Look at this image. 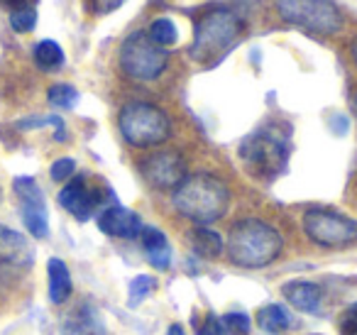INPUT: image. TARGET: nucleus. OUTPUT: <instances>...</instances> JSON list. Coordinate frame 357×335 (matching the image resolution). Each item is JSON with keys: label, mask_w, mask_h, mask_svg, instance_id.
I'll list each match as a JSON object with an SVG mask.
<instances>
[{"label": "nucleus", "mask_w": 357, "mask_h": 335, "mask_svg": "<svg viewBox=\"0 0 357 335\" xmlns=\"http://www.w3.org/2000/svg\"><path fill=\"white\" fill-rule=\"evenodd\" d=\"M277 10L287 22L316 35H335L342 25L333 0H277Z\"/></svg>", "instance_id": "7"}, {"label": "nucleus", "mask_w": 357, "mask_h": 335, "mask_svg": "<svg viewBox=\"0 0 357 335\" xmlns=\"http://www.w3.org/2000/svg\"><path fill=\"white\" fill-rule=\"evenodd\" d=\"M147 35L152 37L154 45L164 47V50L176 45V40H178L176 25H174V20H169V17H157V20L152 22V27L147 30Z\"/></svg>", "instance_id": "20"}, {"label": "nucleus", "mask_w": 357, "mask_h": 335, "mask_svg": "<svg viewBox=\"0 0 357 335\" xmlns=\"http://www.w3.org/2000/svg\"><path fill=\"white\" fill-rule=\"evenodd\" d=\"M172 201L174 208L184 218L199 223V225H208L228 213L230 193L220 179L211 177V174H194L174 188Z\"/></svg>", "instance_id": "1"}, {"label": "nucleus", "mask_w": 357, "mask_h": 335, "mask_svg": "<svg viewBox=\"0 0 357 335\" xmlns=\"http://www.w3.org/2000/svg\"><path fill=\"white\" fill-rule=\"evenodd\" d=\"M154 289H157L154 276H147V274L135 276V279L130 281V306H139Z\"/></svg>", "instance_id": "22"}, {"label": "nucleus", "mask_w": 357, "mask_h": 335, "mask_svg": "<svg viewBox=\"0 0 357 335\" xmlns=\"http://www.w3.org/2000/svg\"><path fill=\"white\" fill-rule=\"evenodd\" d=\"M243 35V20L233 10L225 8H211L196 22L194 42H191V57L204 66H215Z\"/></svg>", "instance_id": "3"}, {"label": "nucleus", "mask_w": 357, "mask_h": 335, "mask_svg": "<svg viewBox=\"0 0 357 335\" xmlns=\"http://www.w3.org/2000/svg\"><path fill=\"white\" fill-rule=\"evenodd\" d=\"M3 6H8L10 10H20V8H35L37 0H0Z\"/></svg>", "instance_id": "30"}, {"label": "nucleus", "mask_w": 357, "mask_h": 335, "mask_svg": "<svg viewBox=\"0 0 357 335\" xmlns=\"http://www.w3.org/2000/svg\"><path fill=\"white\" fill-rule=\"evenodd\" d=\"M257 325L264 333H284L294 328V318L282 304H269L257 311Z\"/></svg>", "instance_id": "17"}, {"label": "nucleus", "mask_w": 357, "mask_h": 335, "mask_svg": "<svg viewBox=\"0 0 357 335\" xmlns=\"http://www.w3.org/2000/svg\"><path fill=\"white\" fill-rule=\"evenodd\" d=\"M35 64L42 71H56L64 66V52L54 40H42L35 47Z\"/></svg>", "instance_id": "19"}, {"label": "nucleus", "mask_w": 357, "mask_h": 335, "mask_svg": "<svg viewBox=\"0 0 357 335\" xmlns=\"http://www.w3.org/2000/svg\"><path fill=\"white\" fill-rule=\"evenodd\" d=\"M191 247H194L196 255L204 257V260H215V257L223 252V240H220L218 232L201 225L191 232Z\"/></svg>", "instance_id": "18"}, {"label": "nucleus", "mask_w": 357, "mask_h": 335, "mask_svg": "<svg viewBox=\"0 0 357 335\" xmlns=\"http://www.w3.org/2000/svg\"><path fill=\"white\" fill-rule=\"evenodd\" d=\"M125 0H91V8H93L96 15H108V13L118 10Z\"/></svg>", "instance_id": "29"}, {"label": "nucleus", "mask_w": 357, "mask_h": 335, "mask_svg": "<svg viewBox=\"0 0 357 335\" xmlns=\"http://www.w3.org/2000/svg\"><path fill=\"white\" fill-rule=\"evenodd\" d=\"M167 335H186V330H184V325H178V323H174V325H169Z\"/></svg>", "instance_id": "31"}, {"label": "nucleus", "mask_w": 357, "mask_h": 335, "mask_svg": "<svg viewBox=\"0 0 357 335\" xmlns=\"http://www.w3.org/2000/svg\"><path fill=\"white\" fill-rule=\"evenodd\" d=\"M118 125L123 137L132 147H152V144L164 142L169 137V133H172L169 115L162 108H157V105L142 103V100L125 105L120 110Z\"/></svg>", "instance_id": "5"}, {"label": "nucleus", "mask_w": 357, "mask_h": 335, "mask_svg": "<svg viewBox=\"0 0 357 335\" xmlns=\"http://www.w3.org/2000/svg\"><path fill=\"white\" fill-rule=\"evenodd\" d=\"M74 172H76V162H74V159H69V157L56 159V162L52 164V169H50V174H52V179H54V181H66V179L74 177Z\"/></svg>", "instance_id": "26"}, {"label": "nucleus", "mask_w": 357, "mask_h": 335, "mask_svg": "<svg viewBox=\"0 0 357 335\" xmlns=\"http://www.w3.org/2000/svg\"><path fill=\"white\" fill-rule=\"evenodd\" d=\"M337 328H340V335H357V304H352L350 308L342 313Z\"/></svg>", "instance_id": "27"}, {"label": "nucleus", "mask_w": 357, "mask_h": 335, "mask_svg": "<svg viewBox=\"0 0 357 335\" xmlns=\"http://www.w3.org/2000/svg\"><path fill=\"white\" fill-rule=\"evenodd\" d=\"M199 335H230V333L218 315H206L204 325L199 328Z\"/></svg>", "instance_id": "28"}, {"label": "nucleus", "mask_w": 357, "mask_h": 335, "mask_svg": "<svg viewBox=\"0 0 357 335\" xmlns=\"http://www.w3.org/2000/svg\"><path fill=\"white\" fill-rule=\"evenodd\" d=\"M282 296L301 313H316L321 308V286L311 284V281H287L282 286Z\"/></svg>", "instance_id": "14"}, {"label": "nucleus", "mask_w": 357, "mask_h": 335, "mask_svg": "<svg viewBox=\"0 0 357 335\" xmlns=\"http://www.w3.org/2000/svg\"><path fill=\"white\" fill-rule=\"evenodd\" d=\"M37 25V8H20L10 13V27L15 32H32Z\"/></svg>", "instance_id": "24"}, {"label": "nucleus", "mask_w": 357, "mask_h": 335, "mask_svg": "<svg viewBox=\"0 0 357 335\" xmlns=\"http://www.w3.org/2000/svg\"><path fill=\"white\" fill-rule=\"evenodd\" d=\"M0 262L15 267H30L35 262V247L22 232L0 225Z\"/></svg>", "instance_id": "13"}, {"label": "nucleus", "mask_w": 357, "mask_h": 335, "mask_svg": "<svg viewBox=\"0 0 357 335\" xmlns=\"http://www.w3.org/2000/svg\"><path fill=\"white\" fill-rule=\"evenodd\" d=\"M47 98H50V103L54 105V108L69 110L79 103V91L69 84H54L50 89V94H47Z\"/></svg>", "instance_id": "21"}, {"label": "nucleus", "mask_w": 357, "mask_h": 335, "mask_svg": "<svg viewBox=\"0 0 357 335\" xmlns=\"http://www.w3.org/2000/svg\"><path fill=\"white\" fill-rule=\"evenodd\" d=\"M98 228L110 237H123V240H132V237H139L142 232V221H139L137 213H132L130 208L123 206H110L103 208L98 216Z\"/></svg>", "instance_id": "12"}, {"label": "nucleus", "mask_w": 357, "mask_h": 335, "mask_svg": "<svg viewBox=\"0 0 357 335\" xmlns=\"http://www.w3.org/2000/svg\"><path fill=\"white\" fill-rule=\"evenodd\" d=\"M105 198H113V193L103 186H91L86 177H76L59 191L61 208L71 213L76 221H89L96 211L105 203Z\"/></svg>", "instance_id": "10"}, {"label": "nucleus", "mask_w": 357, "mask_h": 335, "mask_svg": "<svg viewBox=\"0 0 357 335\" xmlns=\"http://www.w3.org/2000/svg\"><path fill=\"white\" fill-rule=\"evenodd\" d=\"M352 52H355V59H357V42H355V47H352Z\"/></svg>", "instance_id": "32"}, {"label": "nucleus", "mask_w": 357, "mask_h": 335, "mask_svg": "<svg viewBox=\"0 0 357 335\" xmlns=\"http://www.w3.org/2000/svg\"><path fill=\"white\" fill-rule=\"evenodd\" d=\"M139 240H142L144 255H147L149 265L154 269L164 271L172 267V247H169V240L162 230H157L152 225H144L142 232H139Z\"/></svg>", "instance_id": "15"}, {"label": "nucleus", "mask_w": 357, "mask_h": 335, "mask_svg": "<svg viewBox=\"0 0 357 335\" xmlns=\"http://www.w3.org/2000/svg\"><path fill=\"white\" fill-rule=\"evenodd\" d=\"M220 320L225 323L230 335H250V328H252V320L248 313H225Z\"/></svg>", "instance_id": "25"}, {"label": "nucleus", "mask_w": 357, "mask_h": 335, "mask_svg": "<svg viewBox=\"0 0 357 335\" xmlns=\"http://www.w3.org/2000/svg\"><path fill=\"white\" fill-rule=\"evenodd\" d=\"M355 110H357V98H355Z\"/></svg>", "instance_id": "33"}, {"label": "nucleus", "mask_w": 357, "mask_h": 335, "mask_svg": "<svg viewBox=\"0 0 357 335\" xmlns=\"http://www.w3.org/2000/svg\"><path fill=\"white\" fill-rule=\"evenodd\" d=\"M282 235L274 230L269 223L248 218L230 228L228 232V257L240 267L259 269V267L272 265L282 252Z\"/></svg>", "instance_id": "2"}, {"label": "nucleus", "mask_w": 357, "mask_h": 335, "mask_svg": "<svg viewBox=\"0 0 357 335\" xmlns=\"http://www.w3.org/2000/svg\"><path fill=\"white\" fill-rule=\"evenodd\" d=\"M240 159L255 179L272 181L284 172L289 159V137L279 128H259L240 144Z\"/></svg>", "instance_id": "4"}, {"label": "nucleus", "mask_w": 357, "mask_h": 335, "mask_svg": "<svg viewBox=\"0 0 357 335\" xmlns=\"http://www.w3.org/2000/svg\"><path fill=\"white\" fill-rule=\"evenodd\" d=\"M47 274H50V299H52V304H64V301L71 296L69 267H66L59 257H52L50 265H47Z\"/></svg>", "instance_id": "16"}, {"label": "nucleus", "mask_w": 357, "mask_h": 335, "mask_svg": "<svg viewBox=\"0 0 357 335\" xmlns=\"http://www.w3.org/2000/svg\"><path fill=\"white\" fill-rule=\"evenodd\" d=\"M303 230L321 247H347L357 242V221L331 208H311L303 216Z\"/></svg>", "instance_id": "8"}, {"label": "nucleus", "mask_w": 357, "mask_h": 335, "mask_svg": "<svg viewBox=\"0 0 357 335\" xmlns=\"http://www.w3.org/2000/svg\"><path fill=\"white\" fill-rule=\"evenodd\" d=\"M169 61V54L164 47L154 45L152 37L144 30L132 32L120 47V66L130 79L152 81L164 71Z\"/></svg>", "instance_id": "6"}, {"label": "nucleus", "mask_w": 357, "mask_h": 335, "mask_svg": "<svg viewBox=\"0 0 357 335\" xmlns=\"http://www.w3.org/2000/svg\"><path fill=\"white\" fill-rule=\"evenodd\" d=\"M142 174L149 186L154 188H176L186 179L184 157L174 149L154 152L142 162Z\"/></svg>", "instance_id": "11"}, {"label": "nucleus", "mask_w": 357, "mask_h": 335, "mask_svg": "<svg viewBox=\"0 0 357 335\" xmlns=\"http://www.w3.org/2000/svg\"><path fill=\"white\" fill-rule=\"evenodd\" d=\"M61 335H100L98 325L93 318H86V315H74L61 325Z\"/></svg>", "instance_id": "23"}, {"label": "nucleus", "mask_w": 357, "mask_h": 335, "mask_svg": "<svg viewBox=\"0 0 357 335\" xmlns=\"http://www.w3.org/2000/svg\"><path fill=\"white\" fill-rule=\"evenodd\" d=\"M13 191H15L17 201H20V216L25 228L35 237L50 235V213H47V201L42 188L32 177H17L13 181Z\"/></svg>", "instance_id": "9"}]
</instances>
